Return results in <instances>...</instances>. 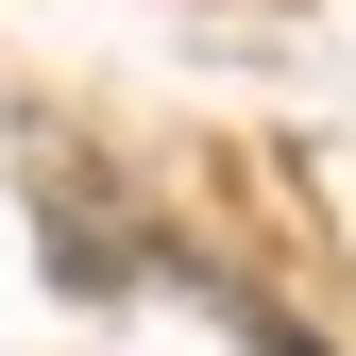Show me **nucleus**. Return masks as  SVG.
Wrapping results in <instances>:
<instances>
[{
  "label": "nucleus",
  "instance_id": "f257e3e1",
  "mask_svg": "<svg viewBox=\"0 0 356 356\" xmlns=\"http://www.w3.org/2000/svg\"><path fill=\"white\" fill-rule=\"evenodd\" d=\"M254 356H305V339H289V323H254Z\"/></svg>",
  "mask_w": 356,
  "mask_h": 356
}]
</instances>
